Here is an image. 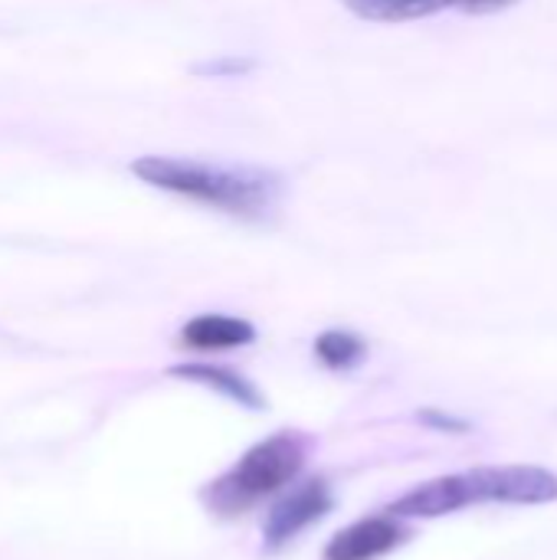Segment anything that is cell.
I'll list each match as a JSON object with an SVG mask.
<instances>
[{"label": "cell", "mask_w": 557, "mask_h": 560, "mask_svg": "<svg viewBox=\"0 0 557 560\" xmlns=\"http://www.w3.org/2000/svg\"><path fill=\"white\" fill-rule=\"evenodd\" d=\"M131 174L164 194L184 197L190 203L220 210L240 220L269 217L286 190L282 174L266 167H240V164H210L197 158H171V154H141L131 161Z\"/></svg>", "instance_id": "6da1fadb"}, {"label": "cell", "mask_w": 557, "mask_h": 560, "mask_svg": "<svg viewBox=\"0 0 557 560\" xmlns=\"http://www.w3.org/2000/svg\"><path fill=\"white\" fill-rule=\"evenodd\" d=\"M557 502V476L542 466H479L453 472L401 495L394 518H440L473 505H548Z\"/></svg>", "instance_id": "7a4b0ae2"}, {"label": "cell", "mask_w": 557, "mask_h": 560, "mask_svg": "<svg viewBox=\"0 0 557 560\" xmlns=\"http://www.w3.org/2000/svg\"><path fill=\"white\" fill-rule=\"evenodd\" d=\"M305 446L292 433H276L256 443L230 472H223L210 489L207 502L217 515H240L259 499L279 492L302 469Z\"/></svg>", "instance_id": "3957f363"}, {"label": "cell", "mask_w": 557, "mask_h": 560, "mask_svg": "<svg viewBox=\"0 0 557 560\" xmlns=\"http://www.w3.org/2000/svg\"><path fill=\"white\" fill-rule=\"evenodd\" d=\"M332 509V492L325 482H305L302 489H295L292 495H286L266 518L263 535H266V548L276 551L282 545H289L292 538H299L305 528H312L315 522H322Z\"/></svg>", "instance_id": "277c9868"}, {"label": "cell", "mask_w": 557, "mask_h": 560, "mask_svg": "<svg viewBox=\"0 0 557 560\" xmlns=\"http://www.w3.org/2000/svg\"><path fill=\"white\" fill-rule=\"evenodd\" d=\"M404 541H407V528L394 515H374L341 528L328 541L325 560H378L401 548Z\"/></svg>", "instance_id": "5b68a950"}, {"label": "cell", "mask_w": 557, "mask_h": 560, "mask_svg": "<svg viewBox=\"0 0 557 560\" xmlns=\"http://www.w3.org/2000/svg\"><path fill=\"white\" fill-rule=\"evenodd\" d=\"M256 341V328L233 315H197L181 328V345L194 351H233Z\"/></svg>", "instance_id": "8992f818"}, {"label": "cell", "mask_w": 557, "mask_h": 560, "mask_svg": "<svg viewBox=\"0 0 557 560\" xmlns=\"http://www.w3.org/2000/svg\"><path fill=\"white\" fill-rule=\"evenodd\" d=\"M171 374L184 377V381H194V384H204V387H213L223 397L236 400L240 407H250V410L263 407L259 390L246 377H240V374H233L227 368H217V364H177V368H171Z\"/></svg>", "instance_id": "52a82bcc"}, {"label": "cell", "mask_w": 557, "mask_h": 560, "mask_svg": "<svg viewBox=\"0 0 557 560\" xmlns=\"http://www.w3.org/2000/svg\"><path fill=\"white\" fill-rule=\"evenodd\" d=\"M358 20L368 23H410L446 10L443 0H341Z\"/></svg>", "instance_id": "ba28073f"}, {"label": "cell", "mask_w": 557, "mask_h": 560, "mask_svg": "<svg viewBox=\"0 0 557 560\" xmlns=\"http://www.w3.org/2000/svg\"><path fill=\"white\" fill-rule=\"evenodd\" d=\"M364 354H368V345L355 331L332 328V331H322L315 338V358L332 371H351L364 361Z\"/></svg>", "instance_id": "9c48e42d"}, {"label": "cell", "mask_w": 557, "mask_h": 560, "mask_svg": "<svg viewBox=\"0 0 557 560\" xmlns=\"http://www.w3.org/2000/svg\"><path fill=\"white\" fill-rule=\"evenodd\" d=\"M253 69H256V59L253 56H236V52H223V56H213V59L194 66V72L204 75V79H240V75H246Z\"/></svg>", "instance_id": "30bf717a"}, {"label": "cell", "mask_w": 557, "mask_h": 560, "mask_svg": "<svg viewBox=\"0 0 557 560\" xmlns=\"http://www.w3.org/2000/svg\"><path fill=\"white\" fill-rule=\"evenodd\" d=\"M443 3H446V10L450 7H460L466 13H489V10H502V7H509L515 0H443Z\"/></svg>", "instance_id": "8fae6325"}, {"label": "cell", "mask_w": 557, "mask_h": 560, "mask_svg": "<svg viewBox=\"0 0 557 560\" xmlns=\"http://www.w3.org/2000/svg\"><path fill=\"white\" fill-rule=\"evenodd\" d=\"M420 420H423V423H430V427L450 430V433H463V430H466V423H460V420H453V417H443V413H433V410L420 413Z\"/></svg>", "instance_id": "7c38bea8"}]
</instances>
